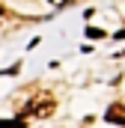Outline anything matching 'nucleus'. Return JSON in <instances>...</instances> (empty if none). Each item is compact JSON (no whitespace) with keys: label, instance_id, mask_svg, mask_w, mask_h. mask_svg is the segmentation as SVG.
Masks as SVG:
<instances>
[{"label":"nucleus","instance_id":"obj_2","mask_svg":"<svg viewBox=\"0 0 125 128\" xmlns=\"http://www.w3.org/2000/svg\"><path fill=\"white\" fill-rule=\"evenodd\" d=\"M107 122H113V125H125V104H122V101H116V104L107 107Z\"/></svg>","mask_w":125,"mask_h":128},{"label":"nucleus","instance_id":"obj_5","mask_svg":"<svg viewBox=\"0 0 125 128\" xmlns=\"http://www.w3.org/2000/svg\"><path fill=\"white\" fill-rule=\"evenodd\" d=\"M51 6H68V3H74V0H48Z\"/></svg>","mask_w":125,"mask_h":128},{"label":"nucleus","instance_id":"obj_6","mask_svg":"<svg viewBox=\"0 0 125 128\" xmlns=\"http://www.w3.org/2000/svg\"><path fill=\"white\" fill-rule=\"evenodd\" d=\"M116 39H125V30H119V33H116Z\"/></svg>","mask_w":125,"mask_h":128},{"label":"nucleus","instance_id":"obj_3","mask_svg":"<svg viewBox=\"0 0 125 128\" xmlns=\"http://www.w3.org/2000/svg\"><path fill=\"white\" fill-rule=\"evenodd\" d=\"M0 128H27V122H24V116L21 119H0Z\"/></svg>","mask_w":125,"mask_h":128},{"label":"nucleus","instance_id":"obj_4","mask_svg":"<svg viewBox=\"0 0 125 128\" xmlns=\"http://www.w3.org/2000/svg\"><path fill=\"white\" fill-rule=\"evenodd\" d=\"M86 36H90V39H101L104 33H101V30H95V27H86Z\"/></svg>","mask_w":125,"mask_h":128},{"label":"nucleus","instance_id":"obj_1","mask_svg":"<svg viewBox=\"0 0 125 128\" xmlns=\"http://www.w3.org/2000/svg\"><path fill=\"white\" fill-rule=\"evenodd\" d=\"M54 110H57V101H54V96H45V92H42V96H36L30 104H27L24 116L30 113V116H39V119H45V116H51Z\"/></svg>","mask_w":125,"mask_h":128},{"label":"nucleus","instance_id":"obj_7","mask_svg":"<svg viewBox=\"0 0 125 128\" xmlns=\"http://www.w3.org/2000/svg\"><path fill=\"white\" fill-rule=\"evenodd\" d=\"M0 15H6V9H3V6H0Z\"/></svg>","mask_w":125,"mask_h":128}]
</instances>
